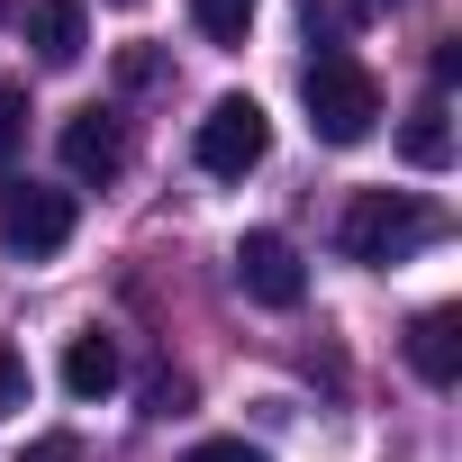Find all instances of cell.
I'll return each mask as SVG.
<instances>
[{
	"label": "cell",
	"instance_id": "cell-6",
	"mask_svg": "<svg viewBox=\"0 0 462 462\" xmlns=\"http://www.w3.org/2000/svg\"><path fill=\"white\" fill-rule=\"evenodd\" d=\"M64 172L73 181H118L127 172V118L118 109H73L64 118Z\"/></svg>",
	"mask_w": 462,
	"mask_h": 462
},
{
	"label": "cell",
	"instance_id": "cell-8",
	"mask_svg": "<svg viewBox=\"0 0 462 462\" xmlns=\"http://www.w3.org/2000/svg\"><path fill=\"white\" fill-rule=\"evenodd\" d=\"M28 46L46 73H73L82 46H91V19H82V0H28Z\"/></svg>",
	"mask_w": 462,
	"mask_h": 462
},
{
	"label": "cell",
	"instance_id": "cell-1",
	"mask_svg": "<svg viewBox=\"0 0 462 462\" xmlns=\"http://www.w3.org/2000/svg\"><path fill=\"white\" fill-rule=\"evenodd\" d=\"M336 236H345L354 263H408V254H426L444 236V208L417 199V190H354Z\"/></svg>",
	"mask_w": 462,
	"mask_h": 462
},
{
	"label": "cell",
	"instance_id": "cell-13",
	"mask_svg": "<svg viewBox=\"0 0 462 462\" xmlns=\"http://www.w3.org/2000/svg\"><path fill=\"white\" fill-rule=\"evenodd\" d=\"M181 462H273L263 444H245V435H208V444H190Z\"/></svg>",
	"mask_w": 462,
	"mask_h": 462
},
{
	"label": "cell",
	"instance_id": "cell-12",
	"mask_svg": "<svg viewBox=\"0 0 462 462\" xmlns=\"http://www.w3.org/2000/svg\"><path fill=\"white\" fill-rule=\"evenodd\" d=\"M19 145H28V91H19V82H0V172H10Z\"/></svg>",
	"mask_w": 462,
	"mask_h": 462
},
{
	"label": "cell",
	"instance_id": "cell-3",
	"mask_svg": "<svg viewBox=\"0 0 462 462\" xmlns=\"http://www.w3.org/2000/svg\"><path fill=\"white\" fill-rule=\"evenodd\" d=\"M73 226H82L73 190H55V181H0V245H10L19 263L64 254V245H73Z\"/></svg>",
	"mask_w": 462,
	"mask_h": 462
},
{
	"label": "cell",
	"instance_id": "cell-15",
	"mask_svg": "<svg viewBox=\"0 0 462 462\" xmlns=\"http://www.w3.org/2000/svg\"><path fill=\"white\" fill-rule=\"evenodd\" d=\"M19 462H82V435H64V426H55V435H37Z\"/></svg>",
	"mask_w": 462,
	"mask_h": 462
},
{
	"label": "cell",
	"instance_id": "cell-4",
	"mask_svg": "<svg viewBox=\"0 0 462 462\" xmlns=\"http://www.w3.org/2000/svg\"><path fill=\"white\" fill-rule=\"evenodd\" d=\"M190 154H199V172H217V181H245V172L273 154V118H263V100H254V91L208 100V118H199Z\"/></svg>",
	"mask_w": 462,
	"mask_h": 462
},
{
	"label": "cell",
	"instance_id": "cell-2",
	"mask_svg": "<svg viewBox=\"0 0 462 462\" xmlns=\"http://www.w3.org/2000/svg\"><path fill=\"white\" fill-rule=\"evenodd\" d=\"M300 100H309V127H318L327 145H363L372 118H381V82H372V64L345 55V46H318V55L300 64Z\"/></svg>",
	"mask_w": 462,
	"mask_h": 462
},
{
	"label": "cell",
	"instance_id": "cell-7",
	"mask_svg": "<svg viewBox=\"0 0 462 462\" xmlns=\"http://www.w3.org/2000/svg\"><path fill=\"white\" fill-rule=\"evenodd\" d=\"M408 372H417L426 390H453V381H462V309H426V318L408 327Z\"/></svg>",
	"mask_w": 462,
	"mask_h": 462
},
{
	"label": "cell",
	"instance_id": "cell-11",
	"mask_svg": "<svg viewBox=\"0 0 462 462\" xmlns=\"http://www.w3.org/2000/svg\"><path fill=\"white\" fill-rule=\"evenodd\" d=\"M190 19H199V37H208V46H245L254 0H190Z\"/></svg>",
	"mask_w": 462,
	"mask_h": 462
},
{
	"label": "cell",
	"instance_id": "cell-10",
	"mask_svg": "<svg viewBox=\"0 0 462 462\" xmlns=\"http://www.w3.org/2000/svg\"><path fill=\"white\" fill-rule=\"evenodd\" d=\"M399 154H408L417 172H444V163H453V127H444V100H417V109H408V127H399Z\"/></svg>",
	"mask_w": 462,
	"mask_h": 462
},
{
	"label": "cell",
	"instance_id": "cell-5",
	"mask_svg": "<svg viewBox=\"0 0 462 462\" xmlns=\"http://www.w3.org/2000/svg\"><path fill=\"white\" fill-rule=\"evenodd\" d=\"M236 291L254 309H300L309 300V263H300V245L282 236V226H254V236L236 245Z\"/></svg>",
	"mask_w": 462,
	"mask_h": 462
},
{
	"label": "cell",
	"instance_id": "cell-16",
	"mask_svg": "<svg viewBox=\"0 0 462 462\" xmlns=\"http://www.w3.org/2000/svg\"><path fill=\"white\" fill-rule=\"evenodd\" d=\"M363 10H390V0H363Z\"/></svg>",
	"mask_w": 462,
	"mask_h": 462
},
{
	"label": "cell",
	"instance_id": "cell-14",
	"mask_svg": "<svg viewBox=\"0 0 462 462\" xmlns=\"http://www.w3.org/2000/svg\"><path fill=\"white\" fill-rule=\"evenodd\" d=\"M19 408H28V363L0 345V417H19Z\"/></svg>",
	"mask_w": 462,
	"mask_h": 462
},
{
	"label": "cell",
	"instance_id": "cell-9",
	"mask_svg": "<svg viewBox=\"0 0 462 462\" xmlns=\"http://www.w3.org/2000/svg\"><path fill=\"white\" fill-rule=\"evenodd\" d=\"M64 390H73V399H109V390H118V345H109L100 327L64 336Z\"/></svg>",
	"mask_w": 462,
	"mask_h": 462
}]
</instances>
